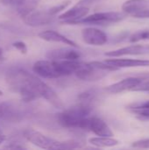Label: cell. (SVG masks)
I'll list each match as a JSON object with an SVG mask.
<instances>
[{"label":"cell","instance_id":"obj_11","mask_svg":"<svg viewBox=\"0 0 149 150\" xmlns=\"http://www.w3.org/2000/svg\"><path fill=\"white\" fill-rule=\"evenodd\" d=\"M90 11L89 7L76 4L71 9L66 11L59 16V19L65 24L76 25L83 18L86 17Z\"/></svg>","mask_w":149,"mask_h":150},{"label":"cell","instance_id":"obj_28","mask_svg":"<svg viewBox=\"0 0 149 150\" xmlns=\"http://www.w3.org/2000/svg\"><path fill=\"white\" fill-rule=\"evenodd\" d=\"M101 0H80L76 4L78 5H82V6H85V7H90L93 4H95L96 3H98Z\"/></svg>","mask_w":149,"mask_h":150},{"label":"cell","instance_id":"obj_33","mask_svg":"<svg viewBox=\"0 0 149 150\" xmlns=\"http://www.w3.org/2000/svg\"><path fill=\"white\" fill-rule=\"evenodd\" d=\"M5 58L4 57V50H3V48H1L0 47V61H4Z\"/></svg>","mask_w":149,"mask_h":150},{"label":"cell","instance_id":"obj_12","mask_svg":"<svg viewBox=\"0 0 149 150\" xmlns=\"http://www.w3.org/2000/svg\"><path fill=\"white\" fill-rule=\"evenodd\" d=\"M148 54H149V44H136L109 51L106 52L105 54L109 57H120L125 55H142Z\"/></svg>","mask_w":149,"mask_h":150},{"label":"cell","instance_id":"obj_14","mask_svg":"<svg viewBox=\"0 0 149 150\" xmlns=\"http://www.w3.org/2000/svg\"><path fill=\"white\" fill-rule=\"evenodd\" d=\"M47 58L53 61H60V60H79L82 56L81 53L73 47H63L57 48L47 52L46 54Z\"/></svg>","mask_w":149,"mask_h":150},{"label":"cell","instance_id":"obj_7","mask_svg":"<svg viewBox=\"0 0 149 150\" xmlns=\"http://www.w3.org/2000/svg\"><path fill=\"white\" fill-rule=\"evenodd\" d=\"M54 15H52L49 11L43 10H33L24 16L23 21L26 25L38 27L50 24L54 20Z\"/></svg>","mask_w":149,"mask_h":150},{"label":"cell","instance_id":"obj_13","mask_svg":"<svg viewBox=\"0 0 149 150\" xmlns=\"http://www.w3.org/2000/svg\"><path fill=\"white\" fill-rule=\"evenodd\" d=\"M142 82V79L134 76L125 78L119 82H117L113 84L107 86L105 90V91L112 94H118L126 91H133L136 86H138Z\"/></svg>","mask_w":149,"mask_h":150},{"label":"cell","instance_id":"obj_30","mask_svg":"<svg viewBox=\"0 0 149 150\" xmlns=\"http://www.w3.org/2000/svg\"><path fill=\"white\" fill-rule=\"evenodd\" d=\"M131 107H149V100L142 102V103H135V104H131L130 105L127 106V108Z\"/></svg>","mask_w":149,"mask_h":150},{"label":"cell","instance_id":"obj_19","mask_svg":"<svg viewBox=\"0 0 149 150\" xmlns=\"http://www.w3.org/2000/svg\"><path fill=\"white\" fill-rule=\"evenodd\" d=\"M149 40V28L138 31V32L133 33L129 37V41L133 42V43L139 42L141 40Z\"/></svg>","mask_w":149,"mask_h":150},{"label":"cell","instance_id":"obj_32","mask_svg":"<svg viewBox=\"0 0 149 150\" xmlns=\"http://www.w3.org/2000/svg\"><path fill=\"white\" fill-rule=\"evenodd\" d=\"M5 139H6V137H5V135H4L3 134H2V132H1V130H0V145L5 141Z\"/></svg>","mask_w":149,"mask_h":150},{"label":"cell","instance_id":"obj_5","mask_svg":"<svg viewBox=\"0 0 149 150\" xmlns=\"http://www.w3.org/2000/svg\"><path fill=\"white\" fill-rule=\"evenodd\" d=\"M122 10L135 18H149V0H127L122 4Z\"/></svg>","mask_w":149,"mask_h":150},{"label":"cell","instance_id":"obj_29","mask_svg":"<svg viewBox=\"0 0 149 150\" xmlns=\"http://www.w3.org/2000/svg\"><path fill=\"white\" fill-rule=\"evenodd\" d=\"M3 148L8 149H25V147L20 145L19 143H9L8 145H5Z\"/></svg>","mask_w":149,"mask_h":150},{"label":"cell","instance_id":"obj_10","mask_svg":"<svg viewBox=\"0 0 149 150\" xmlns=\"http://www.w3.org/2000/svg\"><path fill=\"white\" fill-rule=\"evenodd\" d=\"M83 40L91 46H103L107 40L108 37L106 33L95 27H87L82 31Z\"/></svg>","mask_w":149,"mask_h":150},{"label":"cell","instance_id":"obj_1","mask_svg":"<svg viewBox=\"0 0 149 150\" xmlns=\"http://www.w3.org/2000/svg\"><path fill=\"white\" fill-rule=\"evenodd\" d=\"M5 80L11 90L17 92L21 87L32 90L40 98H44L57 109L64 108V104L57 93L38 76L23 69H14L5 76Z\"/></svg>","mask_w":149,"mask_h":150},{"label":"cell","instance_id":"obj_20","mask_svg":"<svg viewBox=\"0 0 149 150\" xmlns=\"http://www.w3.org/2000/svg\"><path fill=\"white\" fill-rule=\"evenodd\" d=\"M96 96H97V93L95 91H84L83 93H81L79 96H78V98L80 100V103H83V104H87V105H90V102L95 100L96 98Z\"/></svg>","mask_w":149,"mask_h":150},{"label":"cell","instance_id":"obj_6","mask_svg":"<svg viewBox=\"0 0 149 150\" xmlns=\"http://www.w3.org/2000/svg\"><path fill=\"white\" fill-rule=\"evenodd\" d=\"M106 70L94 67L90 62H82L79 69L76 70L75 75L77 78L86 82H95L101 80L107 75Z\"/></svg>","mask_w":149,"mask_h":150},{"label":"cell","instance_id":"obj_18","mask_svg":"<svg viewBox=\"0 0 149 150\" xmlns=\"http://www.w3.org/2000/svg\"><path fill=\"white\" fill-rule=\"evenodd\" d=\"M89 142L97 148H111L119 144V142L112 137L98 136L93 137L89 140Z\"/></svg>","mask_w":149,"mask_h":150},{"label":"cell","instance_id":"obj_24","mask_svg":"<svg viewBox=\"0 0 149 150\" xmlns=\"http://www.w3.org/2000/svg\"><path fill=\"white\" fill-rule=\"evenodd\" d=\"M12 47L17 49L18 52H20L22 54H25L27 53V46L23 41H15L12 43Z\"/></svg>","mask_w":149,"mask_h":150},{"label":"cell","instance_id":"obj_22","mask_svg":"<svg viewBox=\"0 0 149 150\" xmlns=\"http://www.w3.org/2000/svg\"><path fill=\"white\" fill-rule=\"evenodd\" d=\"M127 109L141 119H149V107H131Z\"/></svg>","mask_w":149,"mask_h":150},{"label":"cell","instance_id":"obj_16","mask_svg":"<svg viewBox=\"0 0 149 150\" xmlns=\"http://www.w3.org/2000/svg\"><path fill=\"white\" fill-rule=\"evenodd\" d=\"M38 36L46 41L48 42H56V43H62L65 45H68L70 47H77V45L76 44V42H74L72 40L68 39V37L61 34L60 33L54 31V30H47V31H43L41 33H40L38 34Z\"/></svg>","mask_w":149,"mask_h":150},{"label":"cell","instance_id":"obj_15","mask_svg":"<svg viewBox=\"0 0 149 150\" xmlns=\"http://www.w3.org/2000/svg\"><path fill=\"white\" fill-rule=\"evenodd\" d=\"M88 130L92 132L97 136H105L112 137L113 133L109 127V126L100 118L97 117H90Z\"/></svg>","mask_w":149,"mask_h":150},{"label":"cell","instance_id":"obj_26","mask_svg":"<svg viewBox=\"0 0 149 150\" xmlns=\"http://www.w3.org/2000/svg\"><path fill=\"white\" fill-rule=\"evenodd\" d=\"M132 147L135 149H149V139H142L134 142Z\"/></svg>","mask_w":149,"mask_h":150},{"label":"cell","instance_id":"obj_17","mask_svg":"<svg viewBox=\"0 0 149 150\" xmlns=\"http://www.w3.org/2000/svg\"><path fill=\"white\" fill-rule=\"evenodd\" d=\"M105 62L119 69L149 66V60H141V59H123V58L122 59H107L105 60Z\"/></svg>","mask_w":149,"mask_h":150},{"label":"cell","instance_id":"obj_21","mask_svg":"<svg viewBox=\"0 0 149 150\" xmlns=\"http://www.w3.org/2000/svg\"><path fill=\"white\" fill-rule=\"evenodd\" d=\"M91 65H93L94 67H97L98 69H104V70H106V71H116V70H119V68L112 65V64H110L108 62H106L105 61V62H98V61H93V62H90Z\"/></svg>","mask_w":149,"mask_h":150},{"label":"cell","instance_id":"obj_9","mask_svg":"<svg viewBox=\"0 0 149 150\" xmlns=\"http://www.w3.org/2000/svg\"><path fill=\"white\" fill-rule=\"evenodd\" d=\"M0 118L9 123H18L22 119L19 107L12 101L0 104Z\"/></svg>","mask_w":149,"mask_h":150},{"label":"cell","instance_id":"obj_2","mask_svg":"<svg viewBox=\"0 0 149 150\" xmlns=\"http://www.w3.org/2000/svg\"><path fill=\"white\" fill-rule=\"evenodd\" d=\"M92 107L90 105L79 103L57 114V122L65 128L88 130L90 114Z\"/></svg>","mask_w":149,"mask_h":150},{"label":"cell","instance_id":"obj_31","mask_svg":"<svg viewBox=\"0 0 149 150\" xmlns=\"http://www.w3.org/2000/svg\"><path fill=\"white\" fill-rule=\"evenodd\" d=\"M136 76H138V77H140L141 79H142V81L149 80V72H146V73L140 74V75Z\"/></svg>","mask_w":149,"mask_h":150},{"label":"cell","instance_id":"obj_3","mask_svg":"<svg viewBox=\"0 0 149 150\" xmlns=\"http://www.w3.org/2000/svg\"><path fill=\"white\" fill-rule=\"evenodd\" d=\"M23 135L27 142L43 149H74L83 148L82 143L79 141L68 140L65 142H60L49 138L33 129L25 130Z\"/></svg>","mask_w":149,"mask_h":150},{"label":"cell","instance_id":"obj_27","mask_svg":"<svg viewBox=\"0 0 149 150\" xmlns=\"http://www.w3.org/2000/svg\"><path fill=\"white\" fill-rule=\"evenodd\" d=\"M133 91H141V92H149V80L142 81L138 86H136Z\"/></svg>","mask_w":149,"mask_h":150},{"label":"cell","instance_id":"obj_4","mask_svg":"<svg viewBox=\"0 0 149 150\" xmlns=\"http://www.w3.org/2000/svg\"><path fill=\"white\" fill-rule=\"evenodd\" d=\"M127 15L122 11H105V12H96L91 15H87L86 17L80 19L77 24H105V23H117L122 21L126 18Z\"/></svg>","mask_w":149,"mask_h":150},{"label":"cell","instance_id":"obj_34","mask_svg":"<svg viewBox=\"0 0 149 150\" xmlns=\"http://www.w3.org/2000/svg\"><path fill=\"white\" fill-rule=\"evenodd\" d=\"M1 96H3V91L0 90V97H1Z\"/></svg>","mask_w":149,"mask_h":150},{"label":"cell","instance_id":"obj_23","mask_svg":"<svg viewBox=\"0 0 149 150\" xmlns=\"http://www.w3.org/2000/svg\"><path fill=\"white\" fill-rule=\"evenodd\" d=\"M70 4H71V1H70V0H67V1H64V2H62V3L57 4V5H54V6H53V7H50V8L48 9V11H49V12H50L52 15L55 16L56 14H58V13H60L61 11H64Z\"/></svg>","mask_w":149,"mask_h":150},{"label":"cell","instance_id":"obj_25","mask_svg":"<svg viewBox=\"0 0 149 150\" xmlns=\"http://www.w3.org/2000/svg\"><path fill=\"white\" fill-rule=\"evenodd\" d=\"M26 0H0V3L5 6H21Z\"/></svg>","mask_w":149,"mask_h":150},{"label":"cell","instance_id":"obj_8","mask_svg":"<svg viewBox=\"0 0 149 150\" xmlns=\"http://www.w3.org/2000/svg\"><path fill=\"white\" fill-rule=\"evenodd\" d=\"M33 72L42 78L54 79L60 77L53 60L37 61L33 64Z\"/></svg>","mask_w":149,"mask_h":150}]
</instances>
